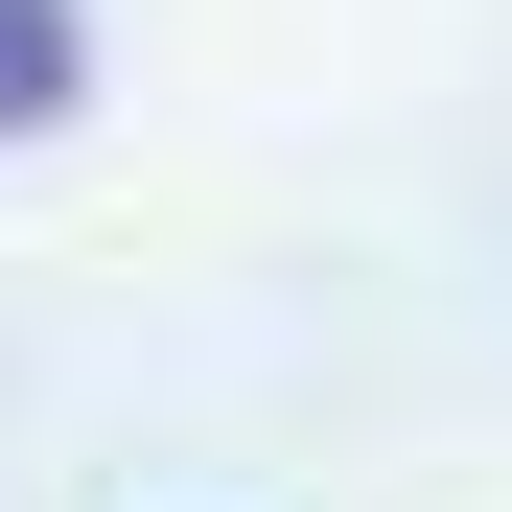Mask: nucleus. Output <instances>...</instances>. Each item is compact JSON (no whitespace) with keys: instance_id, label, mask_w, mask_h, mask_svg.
<instances>
[{"instance_id":"obj_1","label":"nucleus","mask_w":512,"mask_h":512,"mask_svg":"<svg viewBox=\"0 0 512 512\" xmlns=\"http://www.w3.org/2000/svg\"><path fill=\"white\" fill-rule=\"evenodd\" d=\"M94 117V24L70 0H0V140H70Z\"/></svg>"}]
</instances>
